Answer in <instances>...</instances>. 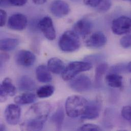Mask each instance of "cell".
Instances as JSON below:
<instances>
[{"mask_svg": "<svg viewBox=\"0 0 131 131\" xmlns=\"http://www.w3.org/2000/svg\"><path fill=\"white\" fill-rule=\"evenodd\" d=\"M51 110V106L46 102H38L32 106L25 115L20 125L23 131H40L43 129Z\"/></svg>", "mask_w": 131, "mask_h": 131, "instance_id": "1", "label": "cell"}, {"mask_svg": "<svg viewBox=\"0 0 131 131\" xmlns=\"http://www.w3.org/2000/svg\"><path fill=\"white\" fill-rule=\"evenodd\" d=\"M88 102L83 97L73 95L69 96L66 102V113L71 118H77L84 113Z\"/></svg>", "mask_w": 131, "mask_h": 131, "instance_id": "2", "label": "cell"}, {"mask_svg": "<svg viewBox=\"0 0 131 131\" xmlns=\"http://www.w3.org/2000/svg\"><path fill=\"white\" fill-rule=\"evenodd\" d=\"M58 45L63 52L71 53L78 50L81 46L79 35L73 31H67L60 37Z\"/></svg>", "mask_w": 131, "mask_h": 131, "instance_id": "3", "label": "cell"}, {"mask_svg": "<svg viewBox=\"0 0 131 131\" xmlns=\"http://www.w3.org/2000/svg\"><path fill=\"white\" fill-rule=\"evenodd\" d=\"M92 64L86 61H73L69 63L62 73V78L64 81H70L81 72L91 69Z\"/></svg>", "mask_w": 131, "mask_h": 131, "instance_id": "4", "label": "cell"}, {"mask_svg": "<svg viewBox=\"0 0 131 131\" xmlns=\"http://www.w3.org/2000/svg\"><path fill=\"white\" fill-rule=\"evenodd\" d=\"M111 29L117 35L127 34L131 32V18L126 16H121L113 20Z\"/></svg>", "mask_w": 131, "mask_h": 131, "instance_id": "5", "label": "cell"}, {"mask_svg": "<svg viewBox=\"0 0 131 131\" xmlns=\"http://www.w3.org/2000/svg\"><path fill=\"white\" fill-rule=\"evenodd\" d=\"M69 85L71 89L74 91L83 92L90 89L91 81L88 76L82 74L71 80Z\"/></svg>", "mask_w": 131, "mask_h": 131, "instance_id": "6", "label": "cell"}, {"mask_svg": "<svg viewBox=\"0 0 131 131\" xmlns=\"http://www.w3.org/2000/svg\"><path fill=\"white\" fill-rule=\"evenodd\" d=\"M38 27L44 36L49 40H54L56 37V31L52 18L49 16L42 18L38 23Z\"/></svg>", "mask_w": 131, "mask_h": 131, "instance_id": "7", "label": "cell"}, {"mask_svg": "<svg viewBox=\"0 0 131 131\" xmlns=\"http://www.w3.org/2000/svg\"><path fill=\"white\" fill-rule=\"evenodd\" d=\"M107 42L106 36L101 31L92 33L86 40V46L90 49H100L104 47Z\"/></svg>", "mask_w": 131, "mask_h": 131, "instance_id": "8", "label": "cell"}, {"mask_svg": "<svg viewBox=\"0 0 131 131\" xmlns=\"http://www.w3.org/2000/svg\"><path fill=\"white\" fill-rule=\"evenodd\" d=\"M52 14L56 17L62 18L70 12V7L68 3L63 0H54L50 6Z\"/></svg>", "mask_w": 131, "mask_h": 131, "instance_id": "9", "label": "cell"}, {"mask_svg": "<svg viewBox=\"0 0 131 131\" xmlns=\"http://www.w3.org/2000/svg\"><path fill=\"white\" fill-rule=\"evenodd\" d=\"M27 18L21 13H15L10 16L7 22L8 27L13 30L22 31L27 25Z\"/></svg>", "mask_w": 131, "mask_h": 131, "instance_id": "10", "label": "cell"}, {"mask_svg": "<svg viewBox=\"0 0 131 131\" xmlns=\"http://www.w3.org/2000/svg\"><path fill=\"white\" fill-rule=\"evenodd\" d=\"M21 115V109L16 104L8 105L5 110V117L6 122L10 125L18 124Z\"/></svg>", "mask_w": 131, "mask_h": 131, "instance_id": "11", "label": "cell"}, {"mask_svg": "<svg viewBox=\"0 0 131 131\" xmlns=\"http://www.w3.org/2000/svg\"><path fill=\"white\" fill-rule=\"evenodd\" d=\"M35 55L31 52L22 50L19 51L16 54L15 59L19 66L29 67L33 66L36 61Z\"/></svg>", "mask_w": 131, "mask_h": 131, "instance_id": "12", "label": "cell"}, {"mask_svg": "<svg viewBox=\"0 0 131 131\" xmlns=\"http://www.w3.org/2000/svg\"><path fill=\"white\" fill-rule=\"evenodd\" d=\"M101 109V103L99 100H94L88 102L84 113L81 115L83 119L92 120L97 118Z\"/></svg>", "mask_w": 131, "mask_h": 131, "instance_id": "13", "label": "cell"}, {"mask_svg": "<svg viewBox=\"0 0 131 131\" xmlns=\"http://www.w3.org/2000/svg\"><path fill=\"white\" fill-rule=\"evenodd\" d=\"M16 88L13 85L12 80L9 78H6L1 84L0 100L3 103L6 101L7 97L13 96L16 93Z\"/></svg>", "mask_w": 131, "mask_h": 131, "instance_id": "14", "label": "cell"}, {"mask_svg": "<svg viewBox=\"0 0 131 131\" xmlns=\"http://www.w3.org/2000/svg\"><path fill=\"white\" fill-rule=\"evenodd\" d=\"M73 29L79 36L85 37L91 32L92 24L89 19L83 18L75 23L73 26Z\"/></svg>", "mask_w": 131, "mask_h": 131, "instance_id": "15", "label": "cell"}, {"mask_svg": "<svg viewBox=\"0 0 131 131\" xmlns=\"http://www.w3.org/2000/svg\"><path fill=\"white\" fill-rule=\"evenodd\" d=\"M18 86L19 89L23 91H31L36 88L35 81L28 75H23L20 78L18 82Z\"/></svg>", "mask_w": 131, "mask_h": 131, "instance_id": "16", "label": "cell"}, {"mask_svg": "<svg viewBox=\"0 0 131 131\" xmlns=\"http://www.w3.org/2000/svg\"><path fill=\"white\" fill-rule=\"evenodd\" d=\"M36 75L38 81L41 83H48L52 80V76L48 66H38L36 70Z\"/></svg>", "mask_w": 131, "mask_h": 131, "instance_id": "17", "label": "cell"}, {"mask_svg": "<svg viewBox=\"0 0 131 131\" xmlns=\"http://www.w3.org/2000/svg\"><path fill=\"white\" fill-rule=\"evenodd\" d=\"M47 66L49 70L55 74L62 73L66 68L64 62L56 57L51 58L48 61Z\"/></svg>", "mask_w": 131, "mask_h": 131, "instance_id": "18", "label": "cell"}, {"mask_svg": "<svg viewBox=\"0 0 131 131\" xmlns=\"http://www.w3.org/2000/svg\"><path fill=\"white\" fill-rule=\"evenodd\" d=\"M19 44V40L16 38H6L0 42V48L2 51L9 52L14 50Z\"/></svg>", "mask_w": 131, "mask_h": 131, "instance_id": "19", "label": "cell"}, {"mask_svg": "<svg viewBox=\"0 0 131 131\" xmlns=\"http://www.w3.org/2000/svg\"><path fill=\"white\" fill-rule=\"evenodd\" d=\"M107 84L112 88H121L123 86V77L116 73H110L106 77Z\"/></svg>", "mask_w": 131, "mask_h": 131, "instance_id": "20", "label": "cell"}, {"mask_svg": "<svg viewBox=\"0 0 131 131\" xmlns=\"http://www.w3.org/2000/svg\"><path fill=\"white\" fill-rule=\"evenodd\" d=\"M36 96L32 93H26L16 96L14 102L18 105H28L32 104L36 101Z\"/></svg>", "mask_w": 131, "mask_h": 131, "instance_id": "21", "label": "cell"}, {"mask_svg": "<svg viewBox=\"0 0 131 131\" xmlns=\"http://www.w3.org/2000/svg\"><path fill=\"white\" fill-rule=\"evenodd\" d=\"M108 68V66L106 63L103 62L99 64L97 66L95 71V79L94 83L96 86L99 87L101 86L102 83V77L104 73L107 71Z\"/></svg>", "mask_w": 131, "mask_h": 131, "instance_id": "22", "label": "cell"}, {"mask_svg": "<svg viewBox=\"0 0 131 131\" xmlns=\"http://www.w3.org/2000/svg\"><path fill=\"white\" fill-rule=\"evenodd\" d=\"M64 119V113L63 109L59 108L53 114L51 118V122L56 126L57 130H61Z\"/></svg>", "mask_w": 131, "mask_h": 131, "instance_id": "23", "label": "cell"}, {"mask_svg": "<svg viewBox=\"0 0 131 131\" xmlns=\"http://www.w3.org/2000/svg\"><path fill=\"white\" fill-rule=\"evenodd\" d=\"M55 88L51 85H44L37 90V96L39 98H47L52 95L54 92Z\"/></svg>", "mask_w": 131, "mask_h": 131, "instance_id": "24", "label": "cell"}, {"mask_svg": "<svg viewBox=\"0 0 131 131\" xmlns=\"http://www.w3.org/2000/svg\"><path fill=\"white\" fill-rule=\"evenodd\" d=\"M112 5L111 0H103L97 7V11L100 12H106L108 11Z\"/></svg>", "mask_w": 131, "mask_h": 131, "instance_id": "25", "label": "cell"}, {"mask_svg": "<svg viewBox=\"0 0 131 131\" xmlns=\"http://www.w3.org/2000/svg\"><path fill=\"white\" fill-rule=\"evenodd\" d=\"M120 44L123 48L131 49V32L121 39Z\"/></svg>", "mask_w": 131, "mask_h": 131, "instance_id": "26", "label": "cell"}, {"mask_svg": "<svg viewBox=\"0 0 131 131\" xmlns=\"http://www.w3.org/2000/svg\"><path fill=\"white\" fill-rule=\"evenodd\" d=\"M79 131H102V129L98 126L91 124H85L82 126L79 129Z\"/></svg>", "mask_w": 131, "mask_h": 131, "instance_id": "27", "label": "cell"}, {"mask_svg": "<svg viewBox=\"0 0 131 131\" xmlns=\"http://www.w3.org/2000/svg\"><path fill=\"white\" fill-rule=\"evenodd\" d=\"M122 115L125 119L131 121V106H126L122 110Z\"/></svg>", "mask_w": 131, "mask_h": 131, "instance_id": "28", "label": "cell"}, {"mask_svg": "<svg viewBox=\"0 0 131 131\" xmlns=\"http://www.w3.org/2000/svg\"><path fill=\"white\" fill-rule=\"evenodd\" d=\"M103 0H83L84 3L91 7H97Z\"/></svg>", "mask_w": 131, "mask_h": 131, "instance_id": "29", "label": "cell"}, {"mask_svg": "<svg viewBox=\"0 0 131 131\" xmlns=\"http://www.w3.org/2000/svg\"><path fill=\"white\" fill-rule=\"evenodd\" d=\"M7 13L6 12L3 10L1 9L0 10V26L3 27L5 26L6 20H7Z\"/></svg>", "mask_w": 131, "mask_h": 131, "instance_id": "30", "label": "cell"}, {"mask_svg": "<svg viewBox=\"0 0 131 131\" xmlns=\"http://www.w3.org/2000/svg\"><path fill=\"white\" fill-rule=\"evenodd\" d=\"M28 0H9L10 5L15 6H22L27 3Z\"/></svg>", "mask_w": 131, "mask_h": 131, "instance_id": "31", "label": "cell"}, {"mask_svg": "<svg viewBox=\"0 0 131 131\" xmlns=\"http://www.w3.org/2000/svg\"><path fill=\"white\" fill-rule=\"evenodd\" d=\"M9 59V56L5 53H2L1 55V64L4 61H7Z\"/></svg>", "mask_w": 131, "mask_h": 131, "instance_id": "32", "label": "cell"}, {"mask_svg": "<svg viewBox=\"0 0 131 131\" xmlns=\"http://www.w3.org/2000/svg\"><path fill=\"white\" fill-rule=\"evenodd\" d=\"M0 4L1 7H6L10 5L9 0H1Z\"/></svg>", "mask_w": 131, "mask_h": 131, "instance_id": "33", "label": "cell"}, {"mask_svg": "<svg viewBox=\"0 0 131 131\" xmlns=\"http://www.w3.org/2000/svg\"><path fill=\"white\" fill-rule=\"evenodd\" d=\"M47 0H32V2L33 3H34L36 5H42L47 2Z\"/></svg>", "mask_w": 131, "mask_h": 131, "instance_id": "34", "label": "cell"}, {"mask_svg": "<svg viewBox=\"0 0 131 131\" xmlns=\"http://www.w3.org/2000/svg\"><path fill=\"white\" fill-rule=\"evenodd\" d=\"M127 70L129 72H131V61L128 64V65L127 66Z\"/></svg>", "mask_w": 131, "mask_h": 131, "instance_id": "35", "label": "cell"}, {"mask_svg": "<svg viewBox=\"0 0 131 131\" xmlns=\"http://www.w3.org/2000/svg\"><path fill=\"white\" fill-rule=\"evenodd\" d=\"M6 130L5 126L3 124H1V127H0V130H1V131H4V130Z\"/></svg>", "mask_w": 131, "mask_h": 131, "instance_id": "36", "label": "cell"}, {"mask_svg": "<svg viewBox=\"0 0 131 131\" xmlns=\"http://www.w3.org/2000/svg\"><path fill=\"white\" fill-rule=\"evenodd\" d=\"M123 1H131V0H123Z\"/></svg>", "mask_w": 131, "mask_h": 131, "instance_id": "37", "label": "cell"}, {"mask_svg": "<svg viewBox=\"0 0 131 131\" xmlns=\"http://www.w3.org/2000/svg\"><path fill=\"white\" fill-rule=\"evenodd\" d=\"M71 1H78V0H71Z\"/></svg>", "mask_w": 131, "mask_h": 131, "instance_id": "38", "label": "cell"}, {"mask_svg": "<svg viewBox=\"0 0 131 131\" xmlns=\"http://www.w3.org/2000/svg\"></svg>", "mask_w": 131, "mask_h": 131, "instance_id": "39", "label": "cell"}, {"mask_svg": "<svg viewBox=\"0 0 131 131\" xmlns=\"http://www.w3.org/2000/svg\"></svg>", "mask_w": 131, "mask_h": 131, "instance_id": "40", "label": "cell"}]
</instances>
